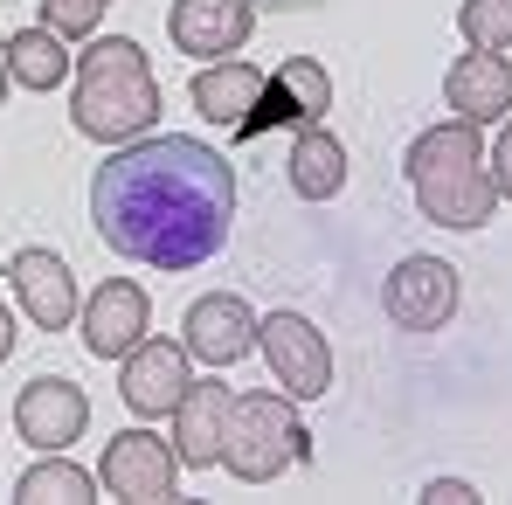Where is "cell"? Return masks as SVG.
Instances as JSON below:
<instances>
[{
    "instance_id": "obj_1",
    "label": "cell",
    "mask_w": 512,
    "mask_h": 505,
    "mask_svg": "<svg viewBox=\"0 0 512 505\" xmlns=\"http://www.w3.org/2000/svg\"><path fill=\"white\" fill-rule=\"evenodd\" d=\"M90 222L146 270H201L236 229V167L187 132L125 139L90 173Z\"/></svg>"
},
{
    "instance_id": "obj_2",
    "label": "cell",
    "mask_w": 512,
    "mask_h": 505,
    "mask_svg": "<svg viewBox=\"0 0 512 505\" xmlns=\"http://www.w3.org/2000/svg\"><path fill=\"white\" fill-rule=\"evenodd\" d=\"M409 194L423 208V222L436 229H485L492 208H499V180H492V160H485V139L478 125L464 118H443L409 139Z\"/></svg>"
},
{
    "instance_id": "obj_3",
    "label": "cell",
    "mask_w": 512,
    "mask_h": 505,
    "mask_svg": "<svg viewBox=\"0 0 512 505\" xmlns=\"http://www.w3.org/2000/svg\"><path fill=\"white\" fill-rule=\"evenodd\" d=\"M70 125L97 146L146 139L160 125V84L153 63L132 35H97L77 56V90H70Z\"/></svg>"
},
{
    "instance_id": "obj_4",
    "label": "cell",
    "mask_w": 512,
    "mask_h": 505,
    "mask_svg": "<svg viewBox=\"0 0 512 505\" xmlns=\"http://www.w3.org/2000/svg\"><path fill=\"white\" fill-rule=\"evenodd\" d=\"M312 457V436L298 422V402L277 388V395H236L229 402V429H222V464L229 478L243 485H270L284 478L291 464Z\"/></svg>"
},
{
    "instance_id": "obj_5",
    "label": "cell",
    "mask_w": 512,
    "mask_h": 505,
    "mask_svg": "<svg viewBox=\"0 0 512 505\" xmlns=\"http://www.w3.org/2000/svg\"><path fill=\"white\" fill-rule=\"evenodd\" d=\"M256 346H263V360H270V374H277V388L291 402L333 395V346H326V333L312 319L270 312V319H256Z\"/></svg>"
},
{
    "instance_id": "obj_6",
    "label": "cell",
    "mask_w": 512,
    "mask_h": 505,
    "mask_svg": "<svg viewBox=\"0 0 512 505\" xmlns=\"http://www.w3.org/2000/svg\"><path fill=\"white\" fill-rule=\"evenodd\" d=\"M464 305V284L443 256H402L381 284V312L395 319V333H443Z\"/></svg>"
},
{
    "instance_id": "obj_7",
    "label": "cell",
    "mask_w": 512,
    "mask_h": 505,
    "mask_svg": "<svg viewBox=\"0 0 512 505\" xmlns=\"http://www.w3.org/2000/svg\"><path fill=\"white\" fill-rule=\"evenodd\" d=\"M97 485L111 499H132V505H160L173 499L180 485V457H173V436H153V429H125L104 443V464H97Z\"/></svg>"
},
{
    "instance_id": "obj_8",
    "label": "cell",
    "mask_w": 512,
    "mask_h": 505,
    "mask_svg": "<svg viewBox=\"0 0 512 505\" xmlns=\"http://www.w3.org/2000/svg\"><path fill=\"white\" fill-rule=\"evenodd\" d=\"M187 395V346L180 339H139L125 360H118V402L132 416H173Z\"/></svg>"
},
{
    "instance_id": "obj_9",
    "label": "cell",
    "mask_w": 512,
    "mask_h": 505,
    "mask_svg": "<svg viewBox=\"0 0 512 505\" xmlns=\"http://www.w3.org/2000/svg\"><path fill=\"white\" fill-rule=\"evenodd\" d=\"M326 111H333V77H326L312 56H284L277 77H263V97H256V111L236 132L256 139V132H270V125H312V118H326Z\"/></svg>"
},
{
    "instance_id": "obj_10",
    "label": "cell",
    "mask_w": 512,
    "mask_h": 505,
    "mask_svg": "<svg viewBox=\"0 0 512 505\" xmlns=\"http://www.w3.org/2000/svg\"><path fill=\"white\" fill-rule=\"evenodd\" d=\"M180 346H187L201 367H236V360L256 346L250 298H236V291H208V298H194L187 319H180Z\"/></svg>"
},
{
    "instance_id": "obj_11",
    "label": "cell",
    "mask_w": 512,
    "mask_h": 505,
    "mask_svg": "<svg viewBox=\"0 0 512 505\" xmlns=\"http://www.w3.org/2000/svg\"><path fill=\"white\" fill-rule=\"evenodd\" d=\"M14 429L35 450H70L90 429V395L77 381H63V374H42V381H28L14 395Z\"/></svg>"
},
{
    "instance_id": "obj_12",
    "label": "cell",
    "mask_w": 512,
    "mask_h": 505,
    "mask_svg": "<svg viewBox=\"0 0 512 505\" xmlns=\"http://www.w3.org/2000/svg\"><path fill=\"white\" fill-rule=\"evenodd\" d=\"M153 326V298L132 284V277H104L84 298V346L97 360H125Z\"/></svg>"
},
{
    "instance_id": "obj_13",
    "label": "cell",
    "mask_w": 512,
    "mask_h": 505,
    "mask_svg": "<svg viewBox=\"0 0 512 505\" xmlns=\"http://www.w3.org/2000/svg\"><path fill=\"white\" fill-rule=\"evenodd\" d=\"M167 35L180 56H236L256 35V0H173Z\"/></svg>"
},
{
    "instance_id": "obj_14",
    "label": "cell",
    "mask_w": 512,
    "mask_h": 505,
    "mask_svg": "<svg viewBox=\"0 0 512 505\" xmlns=\"http://www.w3.org/2000/svg\"><path fill=\"white\" fill-rule=\"evenodd\" d=\"M7 277H14L21 312H28L42 333H70V326H77V270L56 250H21L7 263Z\"/></svg>"
},
{
    "instance_id": "obj_15",
    "label": "cell",
    "mask_w": 512,
    "mask_h": 505,
    "mask_svg": "<svg viewBox=\"0 0 512 505\" xmlns=\"http://www.w3.org/2000/svg\"><path fill=\"white\" fill-rule=\"evenodd\" d=\"M443 104H450V118H464V125H499V118H512V63L499 49L457 56L450 77H443Z\"/></svg>"
},
{
    "instance_id": "obj_16",
    "label": "cell",
    "mask_w": 512,
    "mask_h": 505,
    "mask_svg": "<svg viewBox=\"0 0 512 505\" xmlns=\"http://www.w3.org/2000/svg\"><path fill=\"white\" fill-rule=\"evenodd\" d=\"M229 402H236V388H229L222 374H208V381H187V395H180V409H173V457H180L187 471H201V464H222Z\"/></svg>"
},
{
    "instance_id": "obj_17",
    "label": "cell",
    "mask_w": 512,
    "mask_h": 505,
    "mask_svg": "<svg viewBox=\"0 0 512 505\" xmlns=\"http://www.w3.org/2000/svg\"><path fill=\"white\" fill-rule=\"evenodd\" d=\"M284 180L298 201H333L346 187V146L312 118V125H291V160H284Z\"/></svg>"
},
{
    "instance_id": "obj_18",
    "label": "cell",
    "mask_w": 512,
    "mask_h": 505,
    "mask_svg": "<svg viewBox=\"0 0 512 505\" xmlns=\"http://www.w3.org/2000/svg\"><path fill=\"white\" fill-rule=\"evenodd\" d=\"M256 97H263V70L243 63V56H215V63L194 77V111H201L208 125H243L256 111Z\"/></svg>"
},
{
    "instance_id": "obj_19",
    "label": "cell",
    "mask_w": 512,
    "mask_h": 505,
    "mask_svg": "<svg viewBox=\"0 0 512 505\" xmlns=\"http://www.w3.org/2000/svg\"><path fill=\"white\" fill-rule=\"evenodd\" d=\"M7 77L21 90L70 84V42H63L56 28H21V35H7Z\"/></svg>"
},
{
    "instance_id": "obj_20",
    "label": "cell",
    "mask_w": 512,
    "mask_h": 505,
    "mask_svg": "<svg viewBox=\"0 0 512 505\" xmlns=\"http://www.w3.org/2000/svg\"><path fill=\"white\" fill-rule=\"evenodd\" d=\"M14 499H21V505H90V499H97V478H90L84 464H70L63 450H42V464L21 471Z\"/></svg>"
},
{
    "instance_id": "obj_21",
    "label": "cell",
    "mask_w": 512,
    "mask_h": 505,
    "mask_svg": "<svg viewBox=\"0 0 512 505\" xmlns=\"http://www.w3.org/2000/svg\"><path fill=\"white\" fill-rule=\"evenodd\" d=\"M457 28L471 49H512V0H464Z\"/></svg>"
},
{
    "instance_id": "obj_22",
    "label": "cell",
    "mask_w": 512,
    "mask_h": 505,
    "mask_svg": "<svg viewBox=\"0 0 512 505\" xmlns=\"http://www.w3.org/2000/svg\"><path fill=\"white\" fill-rule=\"evenodd\" d=\"M111 0H42V28H56L63 42H84L90 28L104 21Z\"/></svg>"
},
{
    "instance_id": "obj_23",
    "label": "cell",
    "mask_w": 512,
    "mask_h": 505,
    "mask_svg": "<svg viewBox=\"0 0 512 505\" xmlns=\"http://www.w3.org/2000/svg\"><path fill=\"white\" fill-rule=\"evenodd\" d=\"M492 180H499V201H512V118H499V139H492Z\"/></svg>"
},
{
    "instance_id": "obj_24",
    "label": "cell",
    "mask_w": 512,
    "mask_h": 505,
    "mask_svg": "<svg viewBox=\"0 0 512 505\" xmlns=\"http://www.w3.org/2000/svg\"><path fill=\"white\" fill-rule=\"evenodd\" d=\"M423 499L429 505H471V499H478V485H471V478H429Z\"/></svg>"
},
{
    "instance_id": "obj_25",
    "label": "cell",
    "mask_w": 512,
    "mask_h": 505,
    "mask_svg": "<svg viewBox=\"0 0 512 505\" xmlns=\"http://www.w3.org/2000/svg\"><path fill=\"white\" fill-rule=\"evenodd\" d=\"M7 353H14V312L0 305V360H7Z\"/></svg>"
},
{
    "instance_id": "obj_26",
    "label": "cell",
    "mask_w": 512,
    "mask_h": 505,
    "mask_svg": "<svg viewBox=\"0 0 512 505\" xmlns=\"http://www.w3.org/2000/svg\"><path fill=\"white\" fill-rule=\"evenodd\" d=\"M256 7H284V14H298V7H319V0H256Z\"/></svg>"
},
{
    "instance_id": "obj_27",
    "label": "cell",
    "mask_w": 512,
    "mask_h": 505,
    "mask_svg": "<svg viewBox=\"0 0 512 505\" xmlns=\"http://www.w3.org/2000/svg\"><path fill=\"white\" fill-rule=\"evenodd\" d=\"M7 84H14V77H7V35H0V97H7Z\"/></svg>"
}]
</instances>
